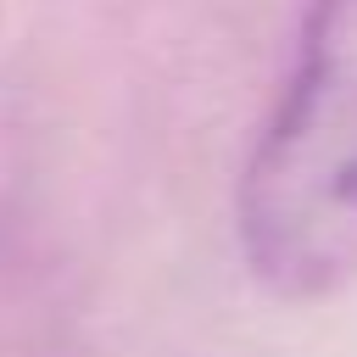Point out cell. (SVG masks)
I'll return each mask as SVG.
<instances>
[{
  "label": "cell",
  "instance_id": "1",
  "mask_svg": "<svg viewBox=\"0 0 357 357\" xmlns=\"http://www.w3.org/2000/svg\"><path fill=\"white\" fill-rule=\"evenodd\" d=\"M251 279L329 301L357 279V0H307L290 73L234 184Z\"/></svg>",
  "mask_w": 357,
  "mask_h": 357
}]
</instances>
